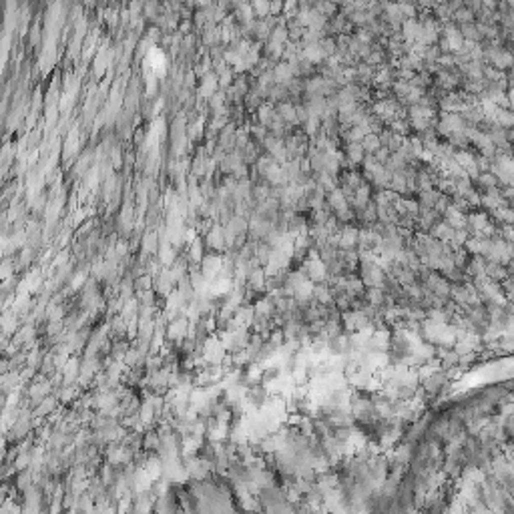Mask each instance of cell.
<instances>
[{"label":"cell","mask_w":514,"mask_h":514,"mask_svg":"<svg viewBox=\"0 0 514 514\" xmlns=\"http://www.w3.org/2000/svg\"><path fill=\"white\" fill-rule=\"evenodd\" d=\"M436 14H438L442 20H448V18H452V10H450L448 6H438V8H436Z\"/></svg>","instance_id":"cell-16"},{"label":"cell","mask_w":514,"mask_h":514,"mask_svg":"<svg viewBox=\"0 0 514 514\" xmlns=\"http://www.w3.org/2000/svg\"><path fill=\"white\" fill-rule=\"evenodd\" d=\"M480 2H482V6H486V8H490V10L496 6V0H480Z\"/></svg>","instance_id":"cell-17"},{"label":"cell","mask_w":514,"mask_h":514,"mask_svg":"<svg viewBox=\"0 0 514 514\" xmlns=\"http://www.w3.org/2000/svg\"><path fill=\"white\" fill-rule=\"evenodd\" d=\"M251 133H253V137H257V139H266V126L264 124H255L253 128H251Z\"/></svg>","instance_id":"cell-15"},{"label":"cell","mask_w":514,"mask_h":514,"mask_svg":"<svg viewBox=\"0 0 514 514\" xmlns=\"http://www.w3.org/2000/svg\"><path fill=\"white\" fill-rule=\"evenodd\" d=\"M251 10H253V14H257L260 18H266L270 14V0H253Z\"/></svg>","instance_id":"cell-7"},{"label":"cell","mask_w":514,"mask_h":514,"mask_svg":"<svg viewBox=\"0 0 514 514\" xmlns=\"http://www.w3.org/2000/svg\"><path fill=\"white\" fill-rule=\"evenodd\" d=\"M167 336H169L171 340H177V338L181 340V338H185V336H187V320H175V322H171Z\"/></svg>","instance_id":"cell-6"},{"label":"cell","mask_w":514,"mask_h":514,"mask_svg":"<svg viewBox=\"0 0 514 514\" xmlns=\"http://www.w3.org/2000/svg\"><path fill=\"white\" fill-rule=\"evenodd\" d=\"M452 16L458 20V22H462V24H466V22H472V18H474V10H470V8H464V6H460V8H456L454 12H452Z\"/></svg>","instance_id":"cell-9"},{"label":"cell","mask_w":514,"mask_h":514,"mask_svg":"<svg viewBox=\"0 0 514 514\" xmlns=\"http://www.w3.org/2000/svg\"><path fill=\"white\" fill-rule=\"evenodd\" d=\"M217 82H215V76H207L205 82H203V88H201V96H211L213 90H215Z\"/></svg>","instance_id":"cell-12"},{"label":"cell","mask_w":514,"mask_h":514,"mask_svg":"<svg viewBox=\"0 0 514 514\" xmlns=\"http://www.w3.org/2000/svg\"><path fill=\"white\" fill-rule=\"evenodd\" d=\"M360 143H362L364 151H366V153H370V155H374V153L382 147V143H380V135H376V133H366V135H364V139H362Z\"/></svg>","instance_id":"cell-5"},{"label":"cell","mask_w":514,"mask_h":514,"mask_svg":"<svg viewBox=\"0 0 514 514\" xmlns=\"http://www.w3.org/2000/svg\"><path fill=\"white\" fill-rule=\"evenodd\" d=\"M278 116L286 122V124H298V114H296V104L292 102H280L276 108Z\"/></svg>","instance_id":"cell-3"},{"label":"cell","mask_w":514,"mask_h":514,"mask_svg":"<svg viewBox=\"0 0 514 514\" xmlns=\"http://www.w3.org/2000/svg\"><path fill=\"white\" fill-rule=\"evenodd\" d=\"M312 2H316V0H298V4L304 8H312Z\"/></svg>","instance_id":"cell-18"},{"label":"cell","mask_w":514,"mask_h":514,"mask_svg":"<svg viewBox=\"0 0 514 514\" xmlns=\"http://www.w3.org/2000/svg\"><path fill=\"white\" fill-rule=\"evenodd\" d=\"M314 8L322 14V16H330V14H334L336 12V4L334 2H330V0H316L314 2Z\"/></svg>","instance_id":"cell-8"},{"label":"cell","mask_w":514,"mask_h":514,"mask_svg":"<svg viewBox=\"0 0 514 514\" xmlns=\"http://www.w3.org/2000/svg\"><path fill=\"white\" fill-rule=\"evenodd\" d=\"M374 80H376L380 86H388V84H392V72H390V68H382V70L374 76Z\"/></svg>","instance_id":"cell-10"},{"label":"cell","mask_w":514,"mask_h":514,"mask_svg":"<svg viewBox=\"0 0 514 514\" xmlns=\"http://www.w3.org/2000/svg\"><path fill=\"white\" fill-rule=\"evenodd\" d=\"M346 161H350L352 165H356V163H362L364 161V157H366V151H364V147H362V143L360 141H352V143H348V147H346Z\"/></svg>","instance_id":"cell-4"},{"label":"cell","mask_w":514,"mask_h":514,"mask_svg":"<svg viewBox=\"0 0 514 514\" xmlns=\"http://www.w3.org/2000/svg\"><path fill=\"white\" fill-rule=\"evenodd\" d=\"M239 18H241V22H245V24H251V22H253V10H251L249 4H241V8H239Z\"/></svg>","instance_id":"cell-11"},{"label":"cell","mask_w":514,"mask_h":514,"mask_svg":"<svg viewBox=\"0 0 514 514\" xmlns=\"http://www.w3.org/2000/svg\"><path fill=\"white\" fill-rule=\"evenodd\" d=\"M284 10V0H270V14H280Z\"/></svg>","instance_id":"cell-13"},{"label":"cell","mask_w":514,"mask_h":514,"mask_svg":"<svg viewBox=\"0 0 514 514\" xmlns=\"http://www.w3.org/2000/svg\"><path fill=\"white\" fill-rule=\"evenodd\" d=\"M484 56H488L492 66L498 68V70H504V68L512 66V54L504 48H488V50H484Z\"/></svg>","instance_id":"cell-1"},{"label":"cell","mask_w":514,"mask_h":514,"mask_svg":"<svg viewBox=\"0 0 514 514\" xmlns=\"http://www.w3.org/2000/svg\"><path fill=\"white\" fill-rule=\"evenodd\" d=\"M328 203H330V207H332L336 213L350 209V203H348L346 195H344V193H342V189H338V187H334V189L330 191V195H328Z\"/></svg>","instance_id":"cell-2"},{"label":"cell","mask_w":514,"mask_h":514,"mask_svg":"<svg viewBox=\"0 0 514 514\" xmlns=\"http://www.w3.org/2000/svg\"><path fill=\"white\" fill-rule=\"evenodd\" d=\"M10 276H12V264L2 262V266H0V280H8Z\"/></svg>","instance_id":"cell-14"}]
</instances>
